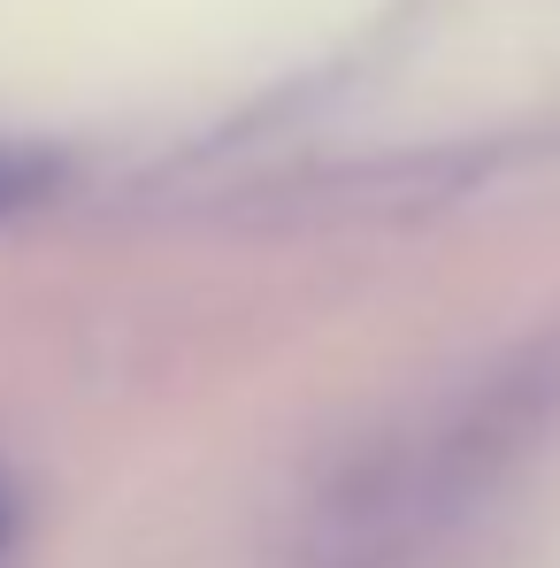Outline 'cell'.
<instances>
[{
  "label": "cell",
  "mask_w": 560,
  "mask_h": 568,
  "mask_svg": "<svg viewBox=\"0 0 560 568\" xmlns=\"http://www.w3.org/2000/svg\"><path fill=\"white\" fill-rule=\"evenodd\" d=\"M0 530H8V507H0Z\"/></svg>",
  "instance_id": "7a4b0ae2"
},
{
  "label": "cell",
  "mask_w": 560,
  "mask_h": 568,
  "mask_svg": "<svg viewBox=\"0 0 560 568\" xmlns=\"http://www.w3.org/2000/svg\"><path fill=\"white\" fill-rule=\"evenodd\" d=\"M39 185H47V162H39V154H16V146H0V215H8V207H23V200H31Z\"/></svg>",
  "instance_id": "6da1fadb"
}]
</instances>
